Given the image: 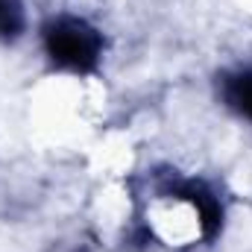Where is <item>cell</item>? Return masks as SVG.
I'll return each instance as SVG.
<instances>
[{
  "instance_id": "6da1fadb",
  "label": "cell",
  "mask_w": 252,
  "mask_h": 252,
  "mask_svg": "<svg viewBox=\"0 0 252 252\" xmlns=\"http://www.w3.org/2000/svg\"><path fill=\"white\" fill-rule=\"evenodd\" d=\"M103 35L94 24L76 15H59L44 27L47 59L70 73H91L103 59Z\"/></svg>"
},
{
  "instance_id": "7a4b0ae2",
  "label": "cell",
  "mask_w": 252,
  "mask_h": 252,
  "mask_svg": "<svg viewBox=\"0 0 252 252\" xmlns=\"http://www.w3.org/2000/svg\"><path fill=\"white\" fill-rule=\"evenodd\" d=\"M170 193L176 199H188L199 217V232L202 238H214L223 226V205H220V196L208 188L205 182H196V179H188V182H176Z\"/></svg>"
},
{
  "instance_id": "3957f363",
  "label": "cell",
  "mask_w": 252,
  "mask_h": 252,
  "mask_svg": "<svg viewBox=\"0 0 252 252\" xmlns=\"http://www.w3.org/2000/svg\"><path fill=\"white\" fill-rule=\"evenodd\" d=\"M220 97L238 118L252 124V67L226 70L220 76Z\"/></svg>"
},
{
  "instance_id": "277c9868",
  "label": "cell",
  "mask_w": 252,
  "mask_h": 252,
  "mask_svg": "<svg viewBox=\"0 0 252 252\" xmlns=\"http://www.w3.org/2000/svg\"><path fill=\"white\" fill-rule=\"evenodd\" d=\"M27 30V9L24 0H0V41L12 44Z\"/></svg>"
}]
</instances>
